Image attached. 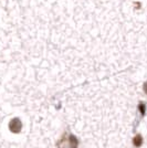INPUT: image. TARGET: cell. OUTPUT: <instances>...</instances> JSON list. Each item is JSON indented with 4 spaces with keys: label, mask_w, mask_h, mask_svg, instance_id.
<instances>
[{
    "label": "cell",
    "mask_w": 147,
    "mask_h": 148,
    "mask_svg": "<svg viewBox=\"0 0 147 148\" xmlns=\"http://www.w3.org/2000/svg\"><path fill=\"white\" fill-rule=\"evenodd\" d=\"M9 130L13 134H19L22 130V122L19 118H13L9 123Z\"/></svg>",
    "instance_id": "cell-1"
},
{
    "label": "cell",
    "mask_w": 147,
    "mask_h": 148,
    "mask_svg": "<svg viewBox=\"0 0 147 148\" xmlns=\"http://www.w3.org/2000/svg\"><path fill=\"white\" fill-rule=\"evenodd\" d=\"M142 7H143V5H142L141 1H134L133 2V9L134 10H141Z\"/></svg>",
    "instance_id": "cell-5"
},
{
    "label": "cell",
    "mask_w": 147,
    "mask_h": 148,
    "mask_svg": "<svg viewBox=\"0 0 147 148\" xmlns=\"http://www.w3.org/2000/svg\"><path fill=\"white\" fill-rule=\"evenodd\" d=\"M136 111H137V115L139 116V119L144 118L147 114V103L145 101H139L137 105H136Z\"/></svg>",
    "instance_id": "cell-2"
},
{
    "label": "cell",
    "mask_w": 147,
    "mask_h": 148,
    "mask_svg": "<svg viewBox=\"0 0 147 148\" xmlns=\"http://www.w3.org/2000/svg\"><path fill=\"white\" fill-rule=\"evenodd\" d=\"M142 88H143V92H144V94L147 96V80L143 83V86H142Z\"/></svg>",
    "instance_id": "cell-6"
},
{
    "label": "cell",
    "mask_w": 147,
    "mask_h": 148,
    "mask_svg": "<svg viewBox=\"0 0 147 148\" xmlns=\"http://www.w3.org/2000/svg\"><path fill=\"white\" fill-rule=\"evenodd\" d=\"M67 144L69 148H78L79 147V139L73 134H70L67 137Z\"/></svg>",
    "instance_id": "cell-3"
},
{
    "label": "cell",
    "mask_w": 147,
    "mask_h": 148,
    "mask_svg": "<svg viewBox=\"0 0 147 148\" xmlns=\"http://www.w3.org/2000/svg\"><path fill=\"white\" fill-rule=\"evenodd\" d=\"M132 144L135 148H141L144 144V137L141 134H136L132 139Z\"/></svg>",
    "instance_id": "cell-4"
}]
</instances>
